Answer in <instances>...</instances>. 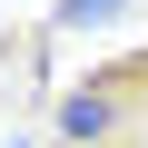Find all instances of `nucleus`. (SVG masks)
Here are the masks:
<instances>
[{
	"label": "nucleus",
	"mask_w": 148,
	"mask_h": 148,
	"mask_svg": "<svg viewBox=\"0 0 148 148\" xmlns=\"http://www.w3.org/2000/svg\"><path fill=\"white\" fill-rule=\"evenodd\" d=\"M109 128H119V99L109 89H69L59 99V148H99Z\"/></svg>",
	"instance_id": "1"
},
{
	"label": "nucleus",
	"mask_w": 148,
	"mask_h": 148,
	"mask_svg": "<svg viewBox=\"0 0 148 148\" xmlns=\"http://www.w3.org/2000/svg\"><path fill=\"white\" fill-rule=\"evenodd\" d=\"M119 10H128V0H49V30H99Z\"/></svg>",
	"instance_id": "2"
}]
</instances>
